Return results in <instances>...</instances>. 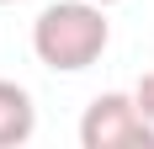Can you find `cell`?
Instances as JSON below:
<instances>
[{"label": "cell", "instance_id": "cell-1", "mask_svg": "<svg viewBox=\"0 0 154 149\" xmlns=\"http://www.w3.org/2000/svg\"><path fill=\"white\" fill-rule=\"evenodd\" d=\"M106 43H112V21H106V5H96V0H53L32 21V53H37V64L59 74L91 69L106 53Z\"/></svg>", "mask_w": 154, "mask_h": 149}, {"label": "cell", "instance_id": "cell-2", "mask_svg": "<svg viewBox=\"0 0 154 149\" xmlns=\"http://www.w3.org/2000/svg\"><path fill=\"white\" fill-rule=\"evenodd\" d=\"M80 144L85 149H154V122L143 106L122 90H106L85 106L80 117Z\"/></svg>", "mask_w": 154, "mask_h": 149}, {"label": "cell", "instance_id": "cell-3", "mask_svg": "<svg viewBox=\"0 0 154 149\" xmlns=\"http://www.w3.org/2000/svg\"><path fill=\"white\" fill-rule=\"evenodd\" d=\"M32 128H37V106H32V96L16 85V80H0V149L27 144Z\"/></svg>", "mask_w": 154, "mask_h": 149}, {"label": "cell", "instance_id": "cell-4", "mask_svg": "<svg viewBox=\"0 0 154 149\" xmlns=\"http://www.w3.org/2000/svg\"><path fill=\"white\" fill-rule=\"evenodd\" d=\"M133 101H138V106H143V117L154 122V69H149V74L138 80V90H133Z\"/></svg>", "mask_w": 154, "mask_h": 149}, {"label": "cell", "instance_id": "cell-5", "mask_svg": "<svg viewBox=\"0 0 154 149\" xmlns=\"http://www.w3.org/2000/svg\"><path fill=\"white\" fill-rule=\"evenodd\" d=\"M96 5H117V0H96Z\"/></svg>", "mask_w": 154, "mask_h": 149}, {"label": "cell", "instance_id": "cell-6", "mask_svg": "<svg viewBox=\"0 0 154 149\" xmlns=\"http://www.w3.org/2000/svg\"><path fill=\"white\" fill-rule=\"evenodd\" d=\"M0 5H11V0H0Z\"/></svg>", "mask_w": 154, "mask_h": 149}]
</instances>
